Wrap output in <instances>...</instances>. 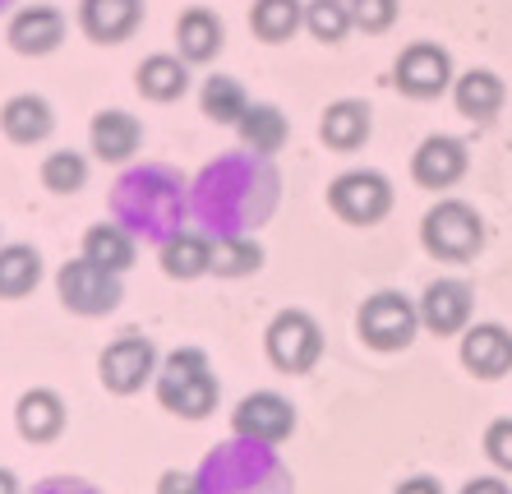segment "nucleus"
<instances>
[{
    "label": "nucleus",
    "instance_id": "obj_1",
    "mask_svg": "<svg viewBox=\"0 0 512 494\" xmlns=\"http://www.w3.org/2000/svg\"><path fill=\"white\" fill-rule=\"evenodd\" d=\"M153 384H157L162 411L180 416V421H203V416H213L217 393H222L203 347H176L171 356H162Z\"/></svg>",
    "mask_w": 512,
    "mask_h": 494
},
{
    "label": "nucleus",
    "instance_id": "obj_2",
    "mask_svg": "<svg viewBox=\"0 0 512 494\" xmlns=\"http://www.w3.org/2000/svg\"><path fill=\"white\" fill-rule=\"evenodd\" d=\"M420 241L434 259H448V264H466V259H476L480 245H485V222L471 204L462 199H443L425 213L420 222Z\"/></svg>",
    "mask_w": 512,
    "mask_h": 494
},
{
    "label": "nucleus",
    "instance_id": "obj_3",
    "mask_svg": "<svg viewBox=\"0 0 512 494\" xmlns=\"http://www.w3.org/2000/svg\"><path fill=\"white\" fill-rule=\"evenodd\" d=\"M56 296L70 314H84V319H102L125 301V287H120V273L111 268H97L93 259H70V264L56 268Z\"/></svg>",
    "mask_w": 512,
    "mask_h": 494
},
{
    "label": "nucleus",
    "instance_id": "obj_4",
    "mask_svg": "<svg viewBox=\"0 0 512 494\" xmlns=\"http://www.w3.org/2000/svg\"><path fill=\"white\" fill-rule=\"evenodd\" d=\"M356 333L374 351H406L420 333V305L402 291H374L356 314Z\"/></svg>",
    "mask_w": 512,
    "mask_h": 494
},
{
    "label": "nucleus",
    "instance_id": "obj_5",
    "mask_svg": "<svg viewBox=\"0 0 512 494\" xmlns=\"http://www.w3.org/2000/svg\"><path fill=\"white\" fill-rule=\"evenodd\" d=\"M263 351L282 374H310L323 356V328L310 310H277L268 333H263Z\"/></svg>",
    "mask_w": 512,
    "mask_h": 494
},
{
    "label": "nucleus",
    "instance_id": "obj_6",
    "mask_svg": "<svg viewBox=\"0 0 512 494\" xmlns=\"http://www.w3.org/2000/svg\"><path fill=\"white\" fill-rule=\"evenodd\" d=\"M157 365H162V356H157L153 338L125 333V338L107 342V351L97 356V379L116 398H134V393H143L157 379Z\"/></svg>",
    "mask_w": 512,
    "mask_h": 494
},
{
    "label": "nucleus",
    "instance_id": "obj_7",
    "mask_svg": "<svg viewBox=\"0 0 512 494\" xmlns=\"http://www.w3.org/2000/svg\"><path fill=\"white\" fill-rule=\"evenodd\" d=\"M328 204L351 227H374L388 208H393V185L379 171H346L328 185Z\"/></svg>",
    "mask_w": 512,
    "mask_h": 494
},
{
    "label": "nucleus",
    "instance_id": "obj_8",
    "mask_svg": "<svg viewBox=\"0 0 512 494\" xmlns=\"http://www.w3.org/2000/svg\"><path fill=\"white\" fill-rule=\"evenodd\" d=\"M231 430L245 444H282L296 430V407L282 393H250L231 416Z\"/></svg>",
    "mask_w": 512,
    "mask_h": 494
},
{
    "label": "nucleus",
    "instance_id": "obj_9",
    "mask_svg": "<svg viewBox=\"0 0 512 494\" xmlns=\"http://www.w3.org/2000/svg\"><path fill=\"white\" fill-rule=\"evenodd\" d=\"M70 24H65V14L56 5H24V10L10 19L5 28V42H10L14 56H28V61H42L51 51H60Z\"/></svg>",
    "mask_w": 512,
    "mask_h": 494
},
{
    "label": "nucleus",
    "instance_id": "obj_10",
    "mask_svg": "<svg viewBox=\"0 0 512 494\" xmlns=\"http://www.w3.org/2000/svg\"><path fill=\"white\" fill-rule=\"evenodd\" d=\"M393 84L406 97H439L443 88L453 84V56L443 47H434V42H416V47H406L397 56Z\"/></svg>",
    "mask_w": 512,
    "mask_h": 494
},
{
    "label": "nucleus",
    "instance_id": "obj_11",
    "mask_svg": "<svg viewBox=\"0 0 512 494\" xmlns=\"http://www.w3.org/2000/svg\"><path fill=\"white\" fill-rule=\"evenodd\" d=\"M143 24V0H79V33L93 47H120Z\"/></svg>",
    "mask_w": 512,
    "mask_h": 494
},
{
    "label": "nucleus",
    "instance_id": "obj_12",
    "mask_svg": "<svg viewBox=\"0 0 512 494\" xmlns=\"http://www.w3.org/2000/svg\"><path fill=\"white\" fill-rule=\"evenodd\" d=\"M471 287L457 278L434 282L420 296V328H429L434 338H453V333H466V319H471Z\"/></svg>",
    "mask_w": 512,
    "mask_h": 494
},
{
    "label": "nucleus",
    "instance_id": "obj_13",
    "mask_svg": "<svg viewBox=\"0 0 512 494\" xmlns=\"http://www.w3.org/2000/svg\"><path fill=\"white\" fill-rule=\"evenodd\" d=\"M88 144H93V157L97 162H111V167H120V162H130L134 153H139L143 144V125L139 116H130V111H97L93 125H88Z\"/></svg>",
    "mask_w": 512,
    "mask_h": 494
},
{
    "label": "nucleus",
    "instance_id": "obj_14",
    "mask_svg": "<svg viewBox=\"0 0 512 494\" xmlns=\"http://www.w3.org/2000/svg\"><path fill=\"white\" fill-rule=\"evenodd\" d=\"M411 176H416V185H425V190H448V185H457L466 176V144L462 139H448V134L425 139V144L416 148V157H411Z\"/></svg>",
    "mask_w": 512,
    "mask_h": 494
},
{
    "label": "nucleus",
    "instance_id": "obj_15",
    "mask_svg": "<svg viewBox=\"0 0 512 494\" xmlns=\"http://www.w3.org/2000/svg\"><path fill=\"white\" fill-rule=\"evenodd\" d=\"M227 47V28L208 5H190L176 19V56L190 65H208L217 61V51Z\"/></svg>",
    "mask_w": 512,
    "mask_h": 494
},
{
    "label": "nucleus",
    "instance_id": "obj_16",
    "mask_svg": "<svg viewBox=\"0 0 512 494\" xmlns=\"http://www.w3.org/2000/svg\"><path fill=\"white\" fill-rule=\"evenodd\" d=\"M0 130L5 139L19 148H33V144H47L51 130H56V111H51L47 97L37 93H14L5 107H0Z\"/></svg>",
    "mask_w": 512,
    "mask_h": 494
},
{
    "label": "nucleus",
    "instance_id": "obj_17",
    "mask_svg": "<svg viewBox=\"0 0 512 494\" xmlns=\"http://www.w3.org/2000/svg\"><path fill=\"white\" fill-rule=\"evenodd\" d=\"M462 365L476 374V379H503V374H512V333L499 324L466 328Z\"/></svg>",
    "mask_w": 512,
    "mask_h": 494
},
{
    "label": "nucleus",
    "instance_id": "obj_18",
    "mask_svg": "<svg viewBox=\"0 0 512 494\" xmlns=\"http://www.w3.org/2000/svg\"><path fill=\"white\" fill-rule=\"evenodd\" d=\"M14 430L24 434L28 444H51L65 430V402L56 388H28L24 398L14 402Z\"/></svg>",
    "mask_w": 512,
    "mask_h": 494
},
{
    "label": "nucleus",
    "instance_id": "obj_19",
    "mask_svg": "<svg viewBox=\"0 0 512 494\" xmlns=\"http://www.w3.org/2000/svg\"><path fill=\"white\" fill-rule=\"evenodd\" d=\"M134 88H139L148 102H176L190 88V61H180L176 51H153L143 56L139 70H134Z\"/></svg>",
    "mask_w": 512,
    "mask_h": 494
},
{
    "label": "nucleus",
    "instance_id": "obj_20",
    "mask_svg": "<svg viewBox=\"0 0 512 494\" xmlns=\"http://www.w3.org/2000/svg\"><path fill=\"white\" fill-rule=\"evenodd\" d=\"M319 134L333 153H356L370 139V107L356 102V97H342V102H333V107L323 111Z\"/></svg>",
    "mask_w": 512,
    "mask_h": 494
},
{
    "label": "nucleus",
    "instance_id": "obj_21",
    "mask_svg": "<svg viewBox=\"0 0 512 494\" xmlns=\"http://www.w3.org/2000/svg\"><path fill=\"white\" fill-rule=\"evenodd\" d=\"M157 264H162L167 278L194 282V278H203V273L213 268V241H203V236H194V231H176V236L162 245Z\"/></svg>",
    "mask_w": 512,
    "mask_h": 494
},
{
    "label": "nucleus",
    "instance_id": "obj_22",
    "mask_svg": "<svg viewBox=\"0 0 512 494\" xmlns=\"http://www.w3.org/2000/svg\"><path fill=\"white\" fill-rule=\"evenodd\" d=\"M453 102L466 121H489L503 107V79L489 70H466L453 84Z\"/></svg>",
    "mask_w": 512,
    "mask_h": 494
},
{
    "label": "nucleus",
    "instance_id": "obj_23",
    "mask_svg": "<svg viewBox=\"0 0 512 494\" xmlns=\"http://www.w3.org/2000/svg\"><path fill=\"white\" fill-rule=\"evenodd\" d=\"M42 282V254L33 245H0V301H24Z\"/></svg>",
    "mask_w": 512,
    "mask_h": 494
},
{
    "label": "nucleus",
    "instance_id": "obj_24",
    "mask_svg": "<svg viewBox=\"0 0 512 494\" xmlns=\"http://www.w3.org/2000/svg\"><path fill=\"white\" fill-rule=\"evenodd\" d=\"M250 28L259 42H268V47L291 42V37L305 28V5H300V0H254Z\"/></svg>",
    "mask_w": 512,
    "mask_h": 494
},
{
    "label": "nucleus",
    "instance_id": "obj_25",
    "mask_svg": "<svg viewBox=\"0 0 512 494\" xmlns=\"http://www.w3.org/2000/svg\"><path fill=\"white\" fill-rule=\"evenodd\" d=\"M286 116L277 107H268V102H250L245 107V116L236 121V134H240V144L250 148V153H277V148L286 144Z\"/></svg>",
    "mask_w": 512,
    "mask_h": 494
},
{
    "label": "nucleus",
    "instance_id": "obj_26",
    "mask_svg": "<svg viewBox=\"0 0 512 494\" xmlns=\"http://www.w3.org/2000/svg\"><path fill=\"white\" fill-rule=\"evenodd\" d=\"M84 259H93L97 268H111V273H125L134 264V236L116 222H97L84 231Z\"/></svg>",
    "mask_w": 512,
    "mask_h": 494
},
{
    "label": "nucleus",
    "instance_id": "obj_27",
    "mask_svg": "<svg viewBox=\"0 0 512 494\" xmlns=\"http://www.w3.org/2000/svg\"><path fill=\"white\" fill-rule=\"evenodd\" d=\"M37 181L47 194H60V199H70L88 185V157L74 153V148H51L42 157V167H37Z\"/></svg>",
    "mask_w": 512,
    "mask_h": 494
},
{
    "label": "nucleus",
    "instance_id": "obj_28",
    "mask_svg": "<svg viewBox=\"0 0 512 494\" xmlns=\"http://www.w3.org/2000/svg\"><path fill=\"white\" fill-rule=\"evenodd\" d=\"M199 107L213 125H236L245 116V107H250V97L231 74H208L199 88Z\"/></svg>",
    "mask_w": 512,
    "mask_h": 494
},
{
    "label": "nucleus",
    "instance_id": "obj_29",
    "mask_svg": "<svg viewBox=\"0 0 512 494\" xmlns=\"http://www.w3.org/2000/svg\"><path fill=\"white\" fill-rule=\"evenodd\" d=\"M263 268V250L254 241H245V236H227V241L213 245V268L208 273H217V278H245V273H259Z\"/></svg>",
    "mask_w": 512,
    "mask_h": 494
},
{
    "label": "nucleus",
    "instance_id": "obj_30",
    "mask_svg": "<svg viewBox=\"0 0 512 494\" xmlns=\"http://www.w3.org/2000/svg\"><path fill=\"white\" fill-rule=\"evenodd\" d=\"M305 28L319 42H342L351 33V5L346 0H310L305 5Z\"/></svg>",
    "mask_w": 512,
    "mask_h": 494
},
{
    "label": "nucleus",
    "instance_id": "obj_31",
    "mask_svg": "<svg viewBox=\"0 0 512 494\" xmlns=\"http://www.w3.org/2000/svg\"><path fill=\"white\" fill-rule=\"evenodd\" d=\"M351 5V28L360 33H383L397 19V0H346Z\"/></svg>",
    "mask_w": 512,
    "mask_h": 494
},
{
    "label": "nucleus",
    "instance_id": "obj_32",
    "mask_svg": "<svg viewBox=\"0 0 512 494\" xmlns=\"http://www.w3.org/2000/svg\"><path fill=\"white\" fill-rule=\"evenodd\" d=\"M485 453H489V462H494L499 471H512V421L508 416L485 430Z\"/></svg>",
    "mask_w": 512,
    "mask_h": 494
},
{
    "label": "nucleus",
    "instance_id": "obj_33",
    "mask_svg": "<svg viewBox=\"0 0 512 494\" xmlns=\"http://www.w3.org/2000/svg\"><path fill=\"white\" fill-rule=\"evenodd\" d=\"M157 494H203L194 471H162L157 476Z\"/></svg>",
    "mask_w": 512,
    "mask_h": 494
},
{
    "label": "nucleus",
    "instance_id": "obj_34",
    "mask_svg": "<svg viewBox=\"0 0 512 494\" xmlns=\"http://www.w3.org/2000/svg\"><path fill=\"white\" fill-rule=\"evenodd\" d=\"M393 494H443V485L434 481V476H411V481H402Z\"/></svg>",
    "mask_w": 512,
    "mask_h": 494
},
{
    "label": "nucleus",
    "instance_id": "obj_35",
    "mask_svg": "<svg viewBox=\"0 0 512 494\" xmlns=\"http://www.w3.org/2000/svg\"><path fill=\"white\" fill-rule=\"evenodd\" d=\"M462 494H512V490H508V485L499 481V476H476V481L466 485Z\"/></svg>",
    "mask_w": 512,
    "mask_h": 494
},
{
    "label": "nucleus",
    "instance_id": "obj_36",
    "mask_svg": "<svg viewBox=\"0 0 512 494\" xmlns=\"http://www.w3.org/2000/svg\"><path fill=\"white\" fill-rule=\"evenodd\" d=\"M0 494H19V476L10 467H0Z\"/></svg>",
    "mask_w": 512,
    "mask_h": 494
}]
</instances>
